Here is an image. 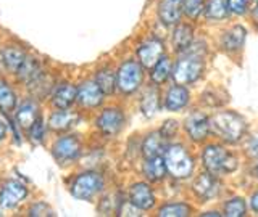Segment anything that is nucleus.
<instances>
[{"mask_svg": "<svg viewBox=\"0 0 258 217\" xmlns=\"http://www.w3.org/2000/svg\"><path fill=\"white\" fill-rule=\"evenodd\" d=\"M228 13H229L228 2H224V0H210L205 5V16L212 21L224 20Z\"/></svg>", "mask_w": 258, "mask_h": 217, "instance_id": "bb28decb", "label": "nucleus"}, {"mask_svg": "<svg viewBox=\"0 0 258 217\" xmlns=\"http://www.w3.org/2000/svg\"><path fill=\"white\" fill-rule=\"evenodd\" d=\"M5 132H7V129H5V124L2 123V121H0V140H2L4 137H5Z\"/></svg>", "mask_w": 258, "mask_h": 217, "instance_id": "ea45409f", "label": "nucleus"}, {"mask_svg": "<svg viewBox=\"0 0 258 217\" xmlns=\"http://www.w3.org/2000/svg\"><path fill=\"white\" fill-rule=\"evenodd\" d=\"M185 132L194 142H202L208 137L210 129V119L204 115V113H194L187 119H185Z\"/></svg>", "mask_w": 258, "mask_h": 217, "instance_id": "9d476101", "label": "nucleus"}, {"mask_svg": "<svg viewBox=\"0 0 258 217\" xmlns=\"http://www.w3.org/2000/svg\"><path fill=\"white\" fill-rule=\"evenodd\" d=\"M255 171H256V177H258V163H256V169H255Z\"/></svg>", "mask_w": 258, "mask_h": 217, "instance_id": "37998d69", "label": "nucleus"}, {"mask_svg": "<svg viewBox=\"0 0 258 217\" xmlns=\"http://www.w3.org/2000/svg\"><path fill=\"white\" fill-rule=\"evenodd\" d=\"M28 195V190L20 182H8L4 185L2 191H0V204L5 209L15 207L20 201Z\"/></svg>", "mask_w": 258, "mask_h": 217, "instance_id": "f8f14e48", "label": "nucleus"}, {"mask_svg": "<svg viewBox=\"0 0 258 217\" xmlns=\"http://www.w3.org/2000/svg\"><path fill=\"white\" fill-rule=\"evenodd\" d=\"M141 108H142L144 116H147V118H152L158 111V108H160V98H158V90H157V88H153V87L147 88V92H145L144 96H142Z\"/></svg>", "mask_w": 258, "mask_h": 217, "instance_id": "a878e982", "label": "nucleus"}, {"mask_svg": "<svg viewBox=\"0 0 258 217\" xmlns=\"http://www.w3.org/2000/svg\"><path fill=\"white\" fill-rule=\"evenodd\" d=\"M166 164L163 156H155V158H145L144 163V174L150 182H160L166 174Z\"/></svg>", "mask_w": 258, "mask_h": 217, "instance_id": "6ab92c4d", "label": "nucleus"}, {"mask_svg": "<svg viewBox=\"0 0 258 217\" xmlns=\"http://www.w3.org/2000/svg\"><path fill=\"white\" fill-rule=\"evenodd\" d=\"M182 13V0H161L158 5V16L166 26L179 24Z\"/></svg>", "mask_w": 258, "mask_h": 217, "instance_id": "4468645a", "label": "nucleus"}, {"mask_svg": "<svg viewBox=\"0 0 258 217\" xmlns=\"http://www.w3.org/2000/svg\"><path fill=\"white\" fill-rule=\"evenodd\" d=\"M95 82L102 88V92L107 93V95L113 93L115 92V87H118L116 85V76L113 74L110 69L99 71V74H97V77H95Z\"/></svg>", "mask_w": 258, "mask_h": 217, "instance_id": "c756f323", "label": "nucleus"}, {"mask_svg": "<svg viewBox=\"0 0 258 217\" xmlns=\"http://www.w3.org/2000/svg\"><path fill=\"white\" fill-rule=\"evenodd\" d=\"M176 129H177V123L176 121H166V123L163 124V127H161V134H163L165 139H169V137H173L176 134Z\"/></svg>", "mask_w": 258, "mask_h": 217, "instance_id": "e433bc0d", "label": "nucleus"}, {"mask_svg": "<svg viewBox=\"0 0 258 217\" xmlns=\"http://www.w3.org/2000/svg\"><path fill=\"white\" fill-rule=\"evenodd\" d=\"M182 12L190 20H196L202 15V12H205V2L204 0H182Z\"/></svg>", "mask_w": 258, "mask_h": 217, "instance_id": "473e14b6", "label": "nucleus"}, {"mask_svg": "<svg viewBox=\"0 0 258 217\" xmlns=\"http://www.w3.org/2000/svg\"><path fill=\"white\" fill-rule=\"evenodd\" d=\"M204 72V61L202 56L185 53L184 58H181L176 63V66L173 69V77L176 80V84H190L202 76Z\"/></svg>", "mask_w": 258, "mask_h": 217, "instance_id": "20e7f679", "label": "nucleus"}, {"mask_svg": "<svg viewBox=\"0 0 258 217\" xmlns=\"http://www.w3.org/2000/svg\"><path fill=\"white\" fill-rule=\"evenodd\" d=\"M210 129L224 142L236 143L245 134V121L236 113L221 111L210 119Z\"/></svg>", "mask_w": 258, "mask_h": 217, "instance_id": "f257e3e1", "label": "nucleus"}, {"mask_svg": "<svg viewBox=\"0 0 258 217\" xmlns=\"http://www.w3.org/2000/svg\"><path fill=\"white\" fill-rule=\"evenodd\" d=\"M78 98V88L73 87L71 84H61L53 93V104L60 110H67L68 106H71L75 100Z\"/></svg>", "mask_w": 258, "mask_h": 217, "instance_id": "aec40b11", "label": "nucleus"}, {"mask_svg": "<svg viewBox=\"0 0 258 217\" xmlns=\"http://www.w3.org/2000/svg\"><path fill=\"white\" fill-rule=\"evenodd\" d=\"M173 72V66H171V61H169L166 56H161V58L158 60V63L155 64V66L152 68V82L153 84H163L165 80L171 76Z\"/></svg>", "mask_w": 258, "mask_h": 217, "instance_id": "393cba45", "label": "nucleus"}, {"mask_svg": "<svg viewBox=\"0 0 258 217\" xmlns=\"http://www.w3.org/2000/svg\"><path fill=\"white\" fill-rule=\"evenodd\" d=\"M29 215H52V211H50V207H48L47 204L37 203V204H34L31 207Z\"/></svg>", "mask_w": 258, "mask_h": 217, "instance_id": "c9c22d12", "label": "nucleus"}, {"mask_svg": "<svg viewBox=\"0 0 258 217\" xmlns=\"http://www.w3.org/2000/svg\"><path fill=\"white\" fill-rule=\"evenodd\" d=\"M129 201L137 207L139 211H149L153 206H155V196H153V191L147 183L139 182L134 183L129 191Z\"/></svg>", "mask_w": 258, "mask_h": 217, "instance_id": "9b49d317", "label": "nucleus"}, {"mask_svg": "<svg viewBox=\"0 0 258 217\" xmlns=\"http://www.w3.org/2000/svg\"><path fill=\"white\" fill-rule=\"evenodd\" d=\"M229 12L234 15H244L247 12V0H226Z\"/></svg>", "mask_w": 258, "mask_h": 217, "instance_id": "f704fd0d", "label": "nucleus"}, {"mask_svg": "<svg viewBox=\"0 0 258 217\" xmlns=\"http://www.w3.org/2000/svg\"><path fill=\"white\" fill-rule=\"evenodd\" d=\"M76 121H78V115L63 110V111L53 113L50 116V121H48V124H50L53 131H67V129H70Z\"/></svg>", "mask_w": 258, "mask_h": 217, "instance_id": "5701e85b", "label": "nucleus"}, {"mask_svg": "<svg viewBox=\"0 0 258 217\" xmlns=\"http://www.w3.org/2000/svg\"><path fill=\"white\" fill-rule=\"evenodd\" d=\"M194 39V29L189 24H176V29L173 32V45L177 52H185L192 44Z\"/></svg>", "mask_w": 258, "mask_h": 217, "instance_id": "4be33fe9", "label": "nucleus"}, {"mask_svg": "<svg viewBox=\"0 0 258 217\" xmlns=\"http://www.w3.org/2000/svg\"><path fill=\"white\" fill-rule=\"evenodd\" d=\"M123 124H124V116L118 108L105 110L99 116V119H97V127L105 135H116L123 129Z\"/></svg>", "mask_w": 258, "mask_h": 217, "instance_id": "1a4fd4ad", "label": "nucleus"}, {"mask_svg": "<svg viewBox=\"0 0 258 217\" xmlns=\"http://www.w3.org/2000/svg\"><path fill=\"white\" fill-rule=\"evenodd\" d=\"M142 64L137 61H124L118 69L116 74V85L123 93H134L141 87L142 82Z\"/></svg>", "mask_w": 258, "mask_h": 217, "instance_id": "39448f33", "label": "nucleus"}, {"mask_svg": "<svg viewBox=\"0 0 258 217\" xmlns=\"http://www.w3.org/2000/svg\"><path fill=\"white\" fill-rule=\"evenodd\" d=\"M187 103H189V92H187V88L182 87L181 84L171 87L166 92V96H165V108L168 111H179Z\"/></svg>", "mask_w": 258, "mask_h": 217, "instance_id": "f3484780", "label": "nucleus"}, {"mask_svg": "<svg viewBox=\"0 0 258 217\" xmlns=\"http://www.w3.org/2000/svg\"><path fill=\"white\" fill-rule=\"evenodd\" d=\"M31 139L34 142H42L44 139V124L40 116L34 121V124L31 126Z\"/></svg>", "mask_w": 258, "mask_h": 217, "instance_id": "72a5a7b5", "label": "nucleus"}, {"mask_svg": "<svg viewBox=\"0 0 258 217\" xmlns=\"http://www.w3.org/2000/svg\"><path fill=\"white\" fill-rule=\"evenodd\" d=\"M247 151L250 153V155L258 156V135L250 137V140L247 143Z\"/></svg>", "mask_w": 258, "mask_h": 217, "instance_id": "4c0bfd02", "label": "nucleus"}, {"mask_svg": "<svg viewBox=\"0 0 258 217\" xmlns=\"http://www.w3.org/2000/svg\"><path fill=\"white\" fill-rule=\"evenodd\" d=\"M20 80L28 85H34L37 80L42 77V71H40V63L36 58H31V56H26L24 61L21 63V66L16 71Z\"/></svg>", "mask_w": 258, "mask_h": 217, "instance_id": "dca6fc26", "label": "nucleus"}, {"mask_svg": "<svg viewBox=\"0 0 258 217\" xmlns=\"http://www.w3.org/2000/svg\"><path fill=\"white\" fill-rule=\"evenodd\" d=\"M37 104L34 101H24L21 104L20 111L16 113V121L21 127H29L34 124V121L37 119Z\"/></svg>", "mask_w": 258, "mask_h": 217, "instance_id": "b1692460", "label": "nucleus"}, {"mask_svg": "<svg viewBox=\"0 0 258 217\" xmlns=\"http://www.w3.org/2000/svg\"><path fill=\"white\" fill-rule=\"evenodd\" d=\"M160 215L161 217H182V215H189V206L184 203H171V204H165L160 209Z\"/></svg>", "mask_w": 258, "mask_h": 217, "instance_id": "2f4dec72", "label": "nucleus"}, {"mask_svg": "<svg viewBox=\"0 0 258 217\" xmlns=\"http://www.w3.org/2000/svg\"><path fill=\"white\" fill-rule=\"evenodd\" d=\"M202 159H204V166L207 167V171L215 175L231 174L237 169V158L220 145L207 147L204 150Z\"/></svg>", "mask_w": 258, "mask_h": 217, "instance_id": "f03ea898", "label": "nucleus"}, {"mask_svg": "<svg viewBox=\"0 0 258 217\" xmlns=\"http://www.w3.org/2000/svg\"><path fill=\"white\" fill-rule=\"evenodd\" d=\"M15 104H16L15 92L7 82L0 80V110H2L5 115H8V113H12L15 110Z\"/></svg>", "mask_w": 258, "mask_h": 217, "instance_id": "c85d7f7f", "label": "nucleus"}, {"mask_svg": "<svg viewBox=\"0 0 258 217\" xmlns=\"http://www.w3.org/2000/svg\"><path fill=\"white\" fill-rule=\"evenodd\" d=\"M247 212V204L242 198H232L224 204V215L228 217H242Z\"/></svg>", "mask_w": 258, "mask_h": 217, "instance_id": "7c9ffc66", "label": "nucleus"}, {"mask_svg": "<svg viewBox=\"0 0 258 217\" xmlns=\"http://www.w3.org/2000/svg\"><path fill=\"white\" fill-rule=\"evenodd\" d=\"M103 92L97 82H84L78 88V101L86 108H95L103 101Z\"/></svg>", "mask_w": 258, "mask_h": 217, "instance_id": "2eb2a0df", "label": "nucleus"}, {"mask_svg": "<svg viewBox=\"0 0 258 217\" xmlns=\"http://www.w3.org/2000/svg\"><path fill=\"white\" fill-rule=\"evenodd\" d=\"M250 207H252L255 212H258V191L252 196V199H250Z\"/></svg>", "mask_w": 258, "mask_h": 217, "instance_id": "58836bf2", "label": "nucleus"}, {"mask_svg": "<svg viewBox=\"0 0 258 217\" xmlns=\"http://www.w3.org/2000/svg\"><path fill=\"white\" fill-rule=\"evenodd\" d=\"M218 190H220V183L216 180V175L212 172H204L197 177V180L194 182V191L202 199H212L216 196Z\"/></svg>", "mask_w": 258, "mask_h": 217, "instance_id": "ddd939ff", "label": "nucleus"}, {"mask_svg": "<svg viewBox=\"0 0 258 217\" xmlns=\"http://www.w3.org/2000/svg\"><path fill=\"white\" fill-rule=\"evenodd\" d=\"M204 215H218V214L216 212H205Z\"/></svg>", "mask_w": 258, "mask_h": 217, "instance_id": "79ce46f5", "label": "nucleus"}, {"mask_svg": "<svg viewBox=\"0 0 258 217\" xmlns=\"http://www.w3.org/2000/svg\"><path fill=\"white\" fill-rule=\"evenodd\" d=\"M163 53H165V47L158 39L145 40L137 48V56H139L141 64L144 68H153L161 56H163Z\"/></svg>", "mask_w": 258, "mask_h": 217, "instance_id": "0eeeda50", "label": "nucleus"}, {"mask_svg": "<svg viewBox=\"0 0 258 217\" xmlns=\"http://www.w3.org/2000/svg\"><path fill=\"white\" fill-rule=\"evenodd\" d=\"M166 139L161 132H153L147 139L144 140L142 145V153L145 158H155V156H163L166 151Z\"/></svg>", "mask_w": 258, "mask_h": 217, "instance_id": "a211bd4d", "label": "nucleus"}, {"mask_svg": "<svg viewBox=\"0 0 258 217\" xmlns=\"http://www.w3.org/2000/svg\"><path fill=\"white\" fill-rule=\"evenodd\" d=\"M252 16H253V20H255V23H258V0H256V5H255V8H253V12H252Z\"/></svg>", "mask_w": 258, "mask_h": 217, "instance_id": "a19ab883", "label": "nucleus"}, {"mask_svg": "<svg viewBox=\"0 0 258 217\" xmlns=\"http://www.w3.org/2000/svg\"><path fill=\"white\" fill-rule=\"evenodd\" d=\"M163 159L166 171L176 179H187L194 171V161L182 145H169L163 155Z\"/></svg>", "mask_w": 258, "mask_h": 217, "instance_id": "7ed1b4c3", "label": "nucleus"}, {"mask_svg": "<svg viewBox=\"0 0 258 217\" xmlns=\"http://www.w3.org/2000/svg\"><path fill=\"white\" fill-rule=\"evenodd\" d=\"M4 63L5 66L10 69V71H18V68L21 66V63L26 58V53L23 50H20L18 47H7L4 50Z\"/></svg>", "mask_w": 258, "mask_h": 217, "instance_id": "cd10ccee", "label": "nucleus"}, {"mask_svg": "<svg viewBox=\"0 0 258 217\" xmlns=\"http://www.w3.org/2000/svg\"><path fill=\"white\" fill-rule=\"evenodd\" d=\"M245 34H247V31L242 26H234L229 31H226L223 39H221L223 48H224V50H228V52L239 50V48L245 42Z\"/></svg>", "mask_w": 258, "mask_h": 217, "instance_id": "412c9836", "label": "nucleus"}, {"mask_svg": "<svg viewBox=\"0 0 258 217\" xmlns=\"http://www.w3.org/2000/svg\"><path fill=\"white\" fill-rule=\"evenodd\" d=\"M103 187V179L97 172H86L78 175L71 185L73 196L78 199H91Z\"/></svg>", "mask_w": 258, "mask_h": 217, "instance_id": "423d86ee", "label": "nucleus"}, {"mask_svg": "<svg viewBox=\"0 0 258 217\" xmlns=\"http://www.w3.org/2000/svg\"><path fill=\"white\" fill-rule=\"evenodd\" d=\"M79 153H81V143L76 137H73V135L61 137L53 147V156L56 158V161H60V163L75 161L79 156Z\"/></svg>", "mask_w": 258, "mask_h": 217, "instance_id": "6e6552de", "label": "nucleus"}]
</instances>
